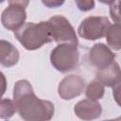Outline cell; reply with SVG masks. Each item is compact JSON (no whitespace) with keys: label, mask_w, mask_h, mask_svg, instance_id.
Masks as SVG:
<instances>
[{"label":"cell","mask_w":121,"mask_h":121,"mask_svg":"<svg viewBox=\"0 0 121 121\" xmlns=\"http://www.w3.org/2000/svg\"><path fill=\"white\" fill-rule=\"evenodd\" d=\"M12 95L15 110L24 121H50L54 116V104L49 100L39 98L28 80H18L14 85Z\"/></svg>","instance_id":"obj_1"},{"label":"cell","mask_w":121,"mask_h":121,"mask_svg":"<svg viewBox=\"0 0 121 121\" xmlns=\"http://www.w3.org/2000/svg\"><path fill=\"white\" fill-rule=\"evenodd\" d=\"M14 36L26 50H36L53 41L47 22L25 23L14 31Z\"/></svg>","instance_id":"obj_2"},{"label":"cell","mask_w":121,"mask_h":121,"mask_svg":"<svg viewBox=\"0 0 121 121\" xmlns=\"http://www.w3.org/2000/svg\"><path fill=\"white\" fill-rule=\"evenodd\" d=\"M79 52L78 46L69 43L57 45L50 54V61L54 68L61 73L73 70L78 63Z\"/></svg>","instance_id":"obj_3"},{"label":"cell","mask_w":121,"mask_h":121,"mask_svg":"<svg viewBox=\"0 0 121 121\" xmlns=\"http://www.w3.org/2000/svg\"><path fill=\"white\" fill-rule=\"evenodd\" d=\"M50 33L53 41L60 43H69L77 45L78 44L76 31L68 19L62 15H55L48 21Z\"/></svg>","instance_id":"obj_4"},{"label":"cell","mask_w":121,"mask_h":121,"mask_svg":"<svg viewBox=\"0 0 121 121\" xmlns=\"http://www.w3.org/2000/svg\"><path fill=\"white\" fill-rule=\"evenodd\" d=\"M28 1H9L8 7L1 14V22L3 26L12 31L18 30L26 19V8Z\"/></svg>","instance_id":"obj_5"},{"label":"cell","mask_w":121,"mask_h":121,"mask_svg":"<svg viewBox=\"0 0 121 121\" xmlns=\"http://www.w3.org/2000/svg\"><path fill=\"white\" fill-rule=\"evenodd\" d=\"M110 21L104 16H89L83 19L78 27V35L89 41H95L105 36Z\"/></svg>","instance_id":"obj_6"},{"label":"cell","mask_w":121,"mask_h":121,"mask_svg":"<svg viewBox=\"0 0 121 121\" xmlns=\"http://www.w3.org/2000/svg\"><path fill=\"white\" fill-rule=\"evenodd\" d=\"M85 88L84 79L78 75H68L64 77L58 87V94L60 98L69 100L80 95Z\"/></svg>","instance_id":"obj_7"},{"label":"cell","mask_w":121,"mask_h":121,"mask_svg":"<svg viewBox=\"0 0 121 121\" xmlns=\"http://www.w3.org/2000/svg\"><path fill=\"white\" fill-rule=\"evenodd\" d=\"M115 60V54L104 43H98L93 45L89 52V61L90 63L101 70L110 64H112Z\"/></svg>","instance_id":"obj_8"},{"label":"cell","mask_w":121,"mask_h":121,"mask_svg":"<svg viewBox=\"0 0 121 121\" xmlns=\"http://www.w3.org/2000/svg\"><path fill=\"white\" fill-rule=\"evenodd\" d=\"M76 115L85 121H90L98 118L102 112V107L97 101L84 99L78 102L74 107Z\"/></svg>","instance_id":"obj_9"},{"label":"cell","mask_w":121,"mask_h":121,"mask_svg":"<svg viewBox=\"0 0 121 121\" xmlns=\"http://www.w3.org/2000/svg\"><path fill=\"white\" fill-rule=\"evenodd\" d=\"M97 80L107 87L114 88L117 85H120L121 76H120V67L116 61H113L109 66L98 70L96 73Z\"/></svg>","instance_id":"obj_10"},{"label":"cell","mask_w":121,"mask_h":121,"mask_svg":"<svg viewBox=\"0 0 121 121\" xmlns=\"http://www.w3.org/2000/svg\"><path fill=\"white\" fill-rule=\"evenodd\" d=\"M20 58L18 49L9 42L0 40V64L5 67L14 66Z\"/></svg>","instance_id":"obj_11"},{"label":"cell","mask_w":121,"mask_h":121,"mask_svg":"<svg viewBox=\"0 0 121 121\" xmlns=\"http://www.w3.org/2000/svg\"><path fill=\"white\" fill-rule=\"evenodd\" d=\"M108 44L115 51H119L121 48L120 43V24L110 25L105 34Z\"/></svg>","instance_id":"obj_12"},{"label":"cell","mask_w":121,"mask_h":121,"mask_svg":"<svg viewBox=\"0 0 121 121\" xmlns=\"http://www.w3.org/2000/svg\"><path fill=\"white\" fill-rule=\"evenodd\" d=\"M104 93H105L104 86L97 79L91 81L85 91L86 97L93 101H97L100 98H102L104 95Z\"/></svg>","instance_id":"obj_13"},{"label":"cell","mask_w":121,"mask_h":121,"mask_svg":"<svg viewBox=\"0 0 121 121\" xmlns=\"http://www.w3.org/2000/svg\"><path fill=\"white\" fill-rule=\"evenodd\" d=\"M15 106L13 100L9 98L0 99V118L9 119L13 116L15 113Z\"/></svg>","instance_id":"obj_14"},{"label":"cell","mask_w":121,"mask_h":121,"mask_svg":"<svg viewBox=\"0 0 121 121\" xmlns=\"http://www.w3.org/2000/svg\"><path fill=\"white\" fill-rule=\"evenodd\" d=\"M108 4H111L110 6V14L112 19L115 22V24L120 23V13H119V1H112V2H107Z\"/></svg>","instance_id":"obj_15"},{"label":"cell","mask_w":121,"mask_h":121,"mask_svg":"<svg viewBox=\"0 0 121 121\" xmlns=\"http://www.w3.org/2000/svg\"><path fill=\"white\" fill-rule=\"evenodd\" d=\"M76 5L78 6V9L87 11L90 9H93L95 7V2L93 0H77Z\"/></svg>","instance_id":"obj_16"},{"label":"cell","mask_w":121,"mask_h":121,"mask_svg":"<svg viewBox=\"0 0 121 121\" xmlns=\"http://www.w3.org/2000/svg\"><path fill=\"white\" fill-rule=\"evenodd\" d=\"M7 90V79L5 75L0 71V99H2L3 95Z\"/></svg>","instance_id":"obj_17"},{"label":"cell","mask_w":121,"mask_h":121,"mask_svg":"<svg viewBox=\"0 0 121 121\" xmlns=\"http://www.w3.org/2000/svg\"><path fill=\"white\" fill-rule=\"evenodd\" d=\"M42 3L43 5H45L46 7H48V8H57V7L60 6V5H62L64 2L63 1H57V0H55V1L48 0V1H43Z\"/></svg>","instance_id":"obj_18"},{"label":"cell","mask_w":121,"mask_h":121,"mask_svg":"<svg viewBox=\"0 0 121 121\" xmlns=\"http://www.w3.org/2000/svg\"><path fill=\"white\" fill-rule=\"evenodd\" d=\"M104 121H120V118H116V119H109V120H104Z\"/></svg>","instance_id":"obj_19"}]
</instances>
